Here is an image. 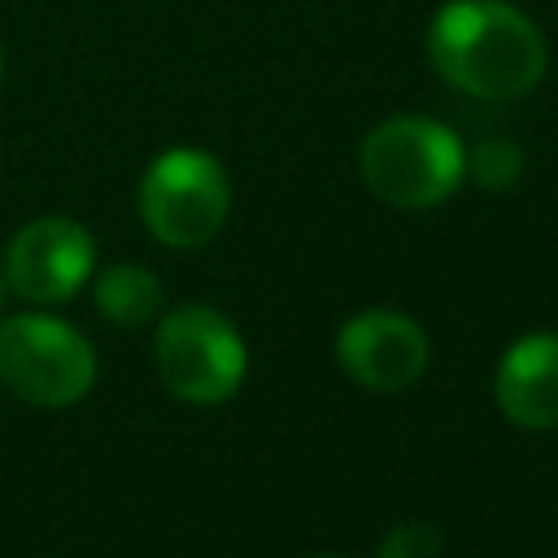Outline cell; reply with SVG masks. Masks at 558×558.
I'll list each match as a JSON object with an SVG mask.
<instances>
[{
    "label": "cell",
    "instance_id": "1",
    "mask_svg": "<svg viewBox=\"0 0 558 558\" xmlns=\"http://www.w3.org/2000/svg\"><path fill=\"white\" fill-rule=\"evenodd\" d=\"M423 48L432 70L475 100H519L549 70L545 31L514 0H445Z\"/></svg>",
    "mask_w": 558,
    "mask_h": 558
},
{
    "label": "cell",
    "instance_id": "2",
    "mask_svg": "<svg viewBox=\"0 0 558 558\" xmlns=\"http://www.w3.org/2000/svg\"><path fill=\"white\" fill-rule=\"evenodd\" d=\"M362 183L392 209H432L466 174L462 140L427 113H392L357 148Z\"/></svg>",
    "mask_w": 558,
    "mask_h": 558
},
{
    "label": "cell",
    "instance_id": "3",
    "mask_svg": "<svg viewBox=\"0 0 558 558\" xmlns=\"http://www.w3.org/2000/svg\"><path fill=\"white\" fill-rule=\"evenodd\" d=\"M231 209V179L205 148H166L140 179V218L170 248L209 244Z\"/></svg>",
    "mask_w": 558,
    "mask_h": 558
},
{
    "label": "cell",
    "instance_id": "4",
    "mask_svg": "<svg viewBox=\"0 0 558 558\" xmlns=\"http://www.w3.org/2000/svg\"><path fill=\"white\" fill-rule=\"evenodd\" d=\"M0 384L31 405H74L96 384V353L52 314H13L0 323Z\"/></svg>",
    "mask_w": 558,
    "mask_h": 558
},
{
    "label": "cell",
    "instance_id": "5",
    "mask_svg": "<svg viewBox=\"0 0 558 558\" xmlns=\"http://www.w3.org/2000/svg\"><path fill=\"white\" fill-rule=\"evenodd\" d=\"M157 375L161 384L192 401L214 405L227 401L244 379V340L240 331L209 305H179L157 323Z\"/></svg>",
    "mask_w": 558,
    "mask_h": 558
},
{
    "label": "cell",
    "instance_id": "6",
    "mask_svg": "<svg viewBox=\"0 0 558 558\" xmlns=\"http://www.w3.org/2000/svg\"><path fill=\"white\" fill-rule=\"evenodd\" d=\"M96 266L92 231L74 218H35L4 248V279L17 296L35 305H52L74 296Z\"/></svg>",
    "mask_w": 558,
    "mask_h": 558
},
{
    "label": "cell",
    "instance_id": "7",
    "mask_svg": "<svg viewBox=\"0 0 558 558\" xmlns=\"http://www.w3.org/2000/svg\"><path fill=\"white\" fill-rule=\"evenodd\" d=\"M344 375L371 392H401L427 371V336L401 310H362L336 336Z\"/></svg>",
    "mask_w": 558,
    "mask_h": 558
},
{
    "label": "cell",
    "instance_id": "8",
    "mask_svg": "<svg viewBox=\"0 0 558 558\" xmlns=\"http://www.w3.org/2000/svg\"><path fill=\"white\" fill-rule=\"evenodd\" d=\"M493 392L510 423L532 432L558 427V336L536 331L514 340L497 362Z\"/></svg>",
    "mask_w": 558,
    "mask_h": 558
},
{
    "label": "cell",
    "instance_id": "9",
    "mask_svg": "<svg viewBox=\"0 0 558 558\" xmlns=\"http://www.w3.org/2000/svg\"><path fill=\"white\" fill-rule=\"evenodd\" d=\"M96 310L109 323L144 327V323H153L161 314V283H157V275L148 266H135V262L109 266L96 279Z\"/></svg>",
    "mask_w": 558,
    "mask_h": 558
},
{
    "label": "cell",
    "instance_id": "10",
    "mask_svg": "<svg viewBox=\"0 0 558 558\" xmlns=\"http://www.w3.org/2000/svg\"><path fill=\"white\" fill-rule=\"evenodd\" d=\"M466 170H471V179H475L480 187L506 192V187H514L519 174H523V148H519L514 140H506V135H488V140H480V144L466 153Z\"/></svg>",
    "mask_w": 558,
    "mask_h": 558
},
{
    "label": "cell",
    "instance_id": "11",
    "mask_svg": "<svg viewBox=\"0 0 558 558\" xmlns=\"http://www.w3.org/2000/svg\"><path fill=\"white\" fill-rule=\"evenodd\" d=\"M379 558H440V532L432 523H397L379 541Z\"/></svg>",
    "mask_w": 558,
    "mask_h": 558
},
{
    "label": "cell",
    "instance_id": "12",
    "mask_svg": "<svg viewBox=\"0 0 558 558\" xmlns=\"http://www.w3.org/2000/svg\"><path fill=\"white\" fill-rule=\"evenodd\" d=\"M4 292H9V279H4V262H0V305H4Z\"/></svg>",
    "mask_w": 558,
    "mask_h": 558
},
{
    "label": "cell",
    "instance_id": "13",
    "mask_svg": "<svg viewBox=\"0 0 558 558\" xmlns=\"http://www.w3.org/2000/svg\"><path fill=\"white\" fill-rule=\"evenodd\" d=\"M0 74H4V52H0Z\"/></svg>",
    "mask_w": 558,
    "mask_h": 558
},
{
    "label": "cell",
    "instance_id": "14",
    "mask_svg": "<svg viewBox=\"0 0 558 558\" xmlns=\"http://www.w3.org/2000/svg\"><path fill=\"white\" fill-rule=\"evenodd\" d=\"M314 558H331V554H314Z\"/></svg>",
    "mask_w": 558,
    "mask_h": 558
}]
</instances>
